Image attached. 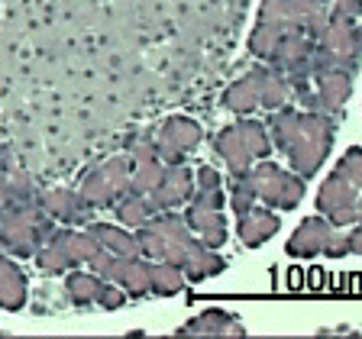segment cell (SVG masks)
<instances>
[{"label":"cell","mask_w":362,"mask_h":339,"mask_svg":"<svg viewBox=\"0 0 362 339\" xmlns=\"http://www.w3.org/2000/svg\"><path fill=\"white\" fill-rule=\"evenodd\" d=\"M265 126H269L272 145L285 152L291 172H298L301 178H314L320 172L333 149V136H337V123L330 113L294 110V107L272 110Z\"/></svg>","instance_id":"obj_1"},{"label":"cell","mask_w":362,"mask_h":339,"mask_svg":"<svg viewBox=\"0 0 362 339\" xmlns=\"http://www.w3.org/2000/svg\"><path fill=\"white\" fill-rule=\"evenodd\" d=\"M362 61V23L346 16H330L327 30L317 39L314 75L324 71H349L356 75Z\"/></svg>","instance_id":"obj_2"},{"label":"cell","mask_w":362,"mask_h":339,"mask_svg":"<svg viewBox=\"0 0 362 339\" xmlns=\"http://www.w3.org/2000/svg\"><path fill=\"white\" fill-rule=\"evenodd\" d=\"M330 16V0H265L259 7V23L285 32H310L314 39H320Z\"/></svg>","instance_id":"obj_3"},{"label":"cell","mask_w":362,"mask_h":339,"mask_svg":"<svg viewBox=\"0 0 362 339\" xmlns=\"http://www.w3.org/2000/svg\"><path fill=\"white\" fill-rule=\"evenodd\" d=\"M249 184L256 191V197L272 207V210H294L304 197V178L298 172H285L275 162H256V165L246 172Z\"/></svg>","instance_id":"obj_4"},{"label":"cell","mask_w":362,"mask_h":339,"mask_svg":"<svg viewBox=\"0 0 362 339\" xmlns=\"http://www.w3.org/2000/svg\"><path fill=\"white\" fill-rule=\"evenodd\" d=\"M129 174H133V155L107 158L100 168L84 174L78 191L90 207H113L123 194H129Z\"/></svg>","instance_id":"obj_5"},{"label":"cell","mask_w":362,"mask_h":339,"mask_svg":"<svg viewBox=\"0 0 362 339\" xmlns=\"http://www.w3.org/2000/svg\"><path fill=\"white\" fill-rule=\"evenodd\" d=\"M359 197L362 191L343 174L330 172L317 191V210L324 213L333 226H353L359 223Z\"/></svg>","instance_id":"obj_6"},{"label":"cell","mask_w":362,"mask_h":339,"mask_svg":"<svg viewBox=\"0 0 362 339\" xmlns=\"http://www.w3.org/2000/svg\"><path fill=\"white\" fill-rule=\"evenodd\" d=\"M201 139H204V133L194 120H188V117H168L156 136V152L165 165H181L185 155L201 145Z\"/></svg>","instance_id":"obj_7"},{"label":"cell","mask_w":362,"mask_h":339,"mask_svg":"<svg viewBox=\"0 0 362 339\" xmlns=\"http://www.w3.org/2000/svg\"><path fill=\"white\" fill-rule=\"evenodd\" d=\"M272 78H275V68H252L249 75H243L240 81H233L223 90V107L226 110L240 113V117H249L252 110L265 104V90H269Z\"/></svg>","instance_id":"obj_8"},{"label":"cell","mask_w":362,"mask_h":339,"mask_svg":"<svg viewBox=\"0 0 362 339\" xmlns=\"http://www.w3.org/2000/svg\"><path fill=\"white\" fill-rule=\"evenodd\" d=\"M333 239H337V226L320 213V217H308L298 223L285 252L291 258H317V256H327V249L333 246Z\"/></svg>","instance_id":"obj_9"},{"label":"cell","mask_w":362,"mask_h":339,"mask_svg":"<svg viewBox=\"0 0 362 339\" xmlns=\"http://www.w3.org/2000/svg\"><path fill=\"white\" fill-rule=\"evenodd\" d=\"M194 181L197 178L185 165H168L162 184H158L152 194H146V203H149L152 217H158V213H165V210H175L178 203L191 201V197H194V191H197Z\"/></svg>","instance_id":"obj_10"},{"label":"cell","mask_w":362,"mask_h":339,"mask_svg":"<svg viewBox=\"0 0 362 339\" xmlns=\"http://www.w3.org/2000/svg\"><path fill=\"white\" fill-rule=\"evenodd\" d=\"M353 94V75L349 71H324L314 75V110L320 113H339L343 104Z\"/></svg>","instance_id":"obj_11"},{"label":"cell","mask_w":362,"mask_h":339,"mask_svg":"<svg viewBox=\"0 0 362 339\" xmlns=\"http://www.w3.org/2000/svg\"><path fill=\"white\" fill-rule=\"evenodd\" d=\"M42 207H45V213H49V217L59 220V223H65V226L88 223L90 210H94V207H90V203L81 197V191H68V188L49 191V194L42 197Z\"/></svg>","instance_id":"obj_12"},{"label":"cell","mask_w":362,"mask_h":339,"mask_svg":"<svg viewBox=\"0 0 362 339\" xmlns=\"http://www.w3.org/2000/svg\"><path fill=\"white\" fill-rule=\"evenodd\" d=\"M281 230V220L279 213L272 210V207H252V210H246L243 217H236V236L243 239V246L256 249L262 246V242H269L272 236Z\"/></svg>","instance_id":"obj_13"},{"label":"cell","mask_w":362,"mask_h":339,"mask_svg":"<svg viewBox=\"0 0 362 339\" xmlns=\"http://www.w3.org/2000/svg\"><path fill=\"white\" fill-rule=\"evenodd\" d=\"M214 149H217V155L226 162L230 174H243V172H249V168L256 165V155H252V149H249L240 123L220 129L217 139H214Z\"/></svg>","instance_id":"obj_14"},{"label":"cell","mask_w":362,"mask_h":339,"mask_svg":"<svg viewBox=\"0 0 362 339\" xmlns=\"http://www.w3.org/2000/svg\"><path fill=\"white\" fill-rule=\"evenodd\" d=\"M185 220H188V226L197 233V239H201L204 246L220 249L226 242V217H223V210H211V207H197V203H191L188 213H185Z\"/></svg>","instance_id":"obj_15"},{"label":"cell","mask_w":362,"mask_h":339,"mask_svg":"<svg viewBox=\"0 0 362 339\" xmlns=\"http://www.w3.org/2000/svg\"><path fill=\"white\" fill-rule=\"evenodd\" d=\"M90 236H98V242L113 252V256H123V258H136L143 256V246H139V236L127 233V226H113V223H90L88 226Z\"/></svg>","instance_id":"obj_16"},{"label":"cell","mask_w":362,"mask_h":339,"mask_svg":"<svg viewBox=\"0 0 362 339\" xmlns=\"http://www.w3.org/2000/svg\"><path fill=\"white\" fill-rule=\"evenodd\" d=\"M36 262L42 271L49 275H59V271L75 268V256H71V246H68V230H55L49 239L42 242V249L36 252Z\"/></svg>","instance_id":"obj_17"},{"label":"cell","mask_w":362,"mask_h":339,"mask_svg":"<svg viewBox=\"0 0 362 339\" xmlns=\"http://www.w3.org/2000/svg\"><path fill=\"white\" fill-rule=\"evenodd\" d=\"M23 304H26V275L13 258L0 256V307L23 310Z\"/></svg>","instance_id":"obj_18"},{"label":"cell","mask_w":362,"mask_h":339,"mask_svg":"<svg viewBox=\"0 0 362 339\" xmlns=\"http://www.w3.org/2000/svg\"><path fill=\"white\" fill-rule=\"evenodd\" d=\"M181 268H185L188 281H207V278H214V275H220V271L226 268V262H223V256H217V249L204 246V242L197 239Z\"/></svg>","instance_id":"obj_19"},{"label":"cell","mask_w":362,"mask_h":339,"mask_svg":"<svg viewBox=\"0 0 362 339\" xmlns=\"http://www.w3.org/2000/svg\"><path fill=\"white\" fill-rule=\"evenodd\" d=\"M107 281L94 271H71L65 278V294L68 301L78 304V307H88V304H98L100 301V291H104Z\"/></svg>","instance_id":"obj_20"},{"label":"cell","mask_w":362,"mask_h":339,"mask_svg":"<svg viewBox=\"0 0 362 339\" xmlns=\"http://www.w3.org/2000/svg\"><path fill=\"white\" fill-rule=\"evenodd\" d=\"M181 333H214V336H220V333H236V336H243L246 326H243L236 316L226 314V310H204V314H197L194 320H188V323L181 326Z\"/></svg>","instance_id":"obj_21"},{"label":"cell","mask_w":362,"mask_h":339,"mask_svg":"<svg viewBox=\"0 0 362 339\" xmlns=\"http://www.w3.org/2000/svg\"><path fill=\"white\" fill-rule=\"evenodd\" d=\"M165 162L162 158H143V162H133V174H129V194H152V191L162 184V178H165Z\"/></svg>","instance_id":"obj_22"},{"label":"cell","mask_w":362,"mask_h":339,"mask_svg":"<svg viewBox=\"0 0 362 339\" xmlns=\"http://www.w3.org/2000/svg\"><path fill=\"white\" fill-rule=\"evenodd\" d=\"M113 213H117L120 226H127V230H139V226H146L152 220L149 203H146V197H139V194H123L120 201L113 203Z\"/></svg>","instance_id":"obj_23"},{"label":"cell","mask_w":362,"mask_h":339,"mask_svg":"<svg viewBox=\"0 0 362 339\" xmlns=\"http://www.w3.org/2000/svg\"><path fill=\"white\" fill-rule=\"evenodd\" d=\"M185 281H188V275H185L181 265H175V262H156L152 265V294H162V297L178 294L181 287H185Z\"/></svg>","instance_id":"obj_24"},{"label":"cell","mask_w":362,"mask_h":339,"mask_svg":"<svg viewBox=\"0 0 362 339\" xmlns=\"http://www.w3.org/2000/svg\"><path fill=\"white\" fill-rule=\"evenodd\" d=\"M333 172L343 174L346 181H353L356 188L362 191V149L359 145H349V149L337 158V168H333Z\"/></svg>","instance_id":"obj_25"},{"label":"cell","mask_w":362,"mask_h":339,"mask_svg":"<svg viewBox=\"0 0 362 339\" xmlns=\"http://www.w3.org/2000/svg\"><path fill=\"white\" fill-rule=\"evenodd\" d=\"M127 297H129V294L123 291L120 285H113V281H107L104 291H100V301H98V304H100L104 310H117V307H123V304H127Z\"/></svg>","instance_id":"obj_26"},{"label":"cell","mask_w":362,"mask_h":339,"mask_svg":"<svg viewBox=\"0 0 362 339\" xmlns=\"http://www.w3.org/2000/svg\"><path fill=\"white\" fill-rule=\"evenodd\" d=\"M330 13L356 20V16H362V0H330Z\"/></svg>","instance_id":"obj_27"},{"label":"cell","mask_w":362,"mask_h":339,"mask_svg":"<svg viewBox=\"0 0 362 339\" xmlns=\"http://www.w3.org/2000/svg\"><path fill=\"white\" fill-rule=\"evenodd\" d=\"M13 174H20V165H16L10 145H0V178H13Z\"/></svg>","instance_id":"obj_28"},{"label":"cell","mask_w":362,"mask_h":339,"mask_svg":"<svg viewBox=\"0 0 362 339\" xmlns=\"http://www.w3.org/2000/svg\"><path fill=\"white\" fill-rule=\"evenodd\" d=\"M197 188H223V181H220V174L211 165H204L197 172Z\"/></svg>","instance_id":"obj_29"},{"label":"cell","mask_w":362,"mask_h":339,"mask_svg":"<svg viewBox=\"0 0 362 339\" xmlns=\"http://www.w3.org/2000/svg\"><path fill=\"white\" fill-rule=\"evenodd\" d=\"M346 242H349V256H362V223H356V230H349Z\"/></svg>","instance_id":"obj_30"},{"label":"cell","mask_w":362,"mask_h":339,"mask_svg":"<svg viewBox=\"0 0 362 339\" xmlns=\"http://www.w3.org/2000/svg\"><path fill=\"white\" fill-rule=\"evenodd\" d=\"M359 223H362V197H359Z\"/></svg>","instance_id":"obj_31"}]
</instances>
